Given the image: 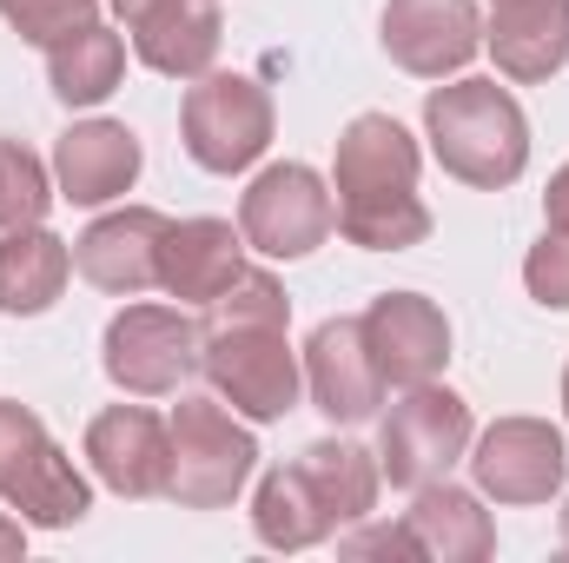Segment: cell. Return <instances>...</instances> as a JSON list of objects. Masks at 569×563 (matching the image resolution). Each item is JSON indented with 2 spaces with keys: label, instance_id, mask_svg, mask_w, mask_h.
I'll return each mask as SVG.
<instances>
[{
  "label": "cell",
  "instance_id": "6da1fadb",
  "mask_svg": "<svg viewBox=\"0 0 569 563\" xmlns=\"http://www.w3.org/2000/svg\"><path fill=\"white\" fill-rule=\"evenodd\" d=\"M425 140L437 166L477 192H503L530 166V120L497 80H450L425 93Z\"/></svg>",
  "mask_w": 569,
  "mask_h": 563
},
{
  "label": "cell",
  "instance_id": "7a4b0ae2",
  "mask_svg": "<svg viewBox=\"0 0 569 563\" xmlns=\"http://www.w3.org/2000/svg\"><path fill=\"white\" fill-rule=\"evenodd\" d=\"M199 372L212 378V398H226L246 424H279L298 405V385H305L291 338L272 318H206Z\"/></svg>",
  "mask_w": 569,
  "mask_h": 563
},
{
  "label": "cell",
  "instance_id": "3957f363",
  "mask_svg": "<svg viewBox=\"0 0 569 563\" xmlns=\"http://www.w3.org/2000/svg\"><path fill=\"white\" fill-rule=\"evenodd\" d=\"M172 477H166V497L179 511H226L252 464H259V444L252 431L226 412V398H179L172 405Z\"/></svg>",
  "mask_w": 569,
  "mask_h": 563
},
{
  "label": "cell",
  "instance_id": "277c9868",
  "mask_svg": "<svg viewBox=\"0 0 569 563\" xmlns=\"http://www.w3.org/2000/svg\"><path fill=\"white\" fill-rule=\"evenodd\" d=\"M0 497L40 531H67L93 511V491L73 471V457L13 398H0Z\"/></svg>",
  "mask_w": 569,
  "mask_h": 563
},
{
  "label": "cell",
  "instance_id": "5b68a950",
  "mask_svg": "<svg viewBox=\"0 0 569 563\" xmlns=\"http://www.w3.org/2000/svg\"><path fill=\"white\" fill-rule=\"evenodd\" d=\"M199 358H206V325L172 305H127L100 338V365L127 398L179 392L199 372Z\"/></svg>",
  "mask_w": 569,
  "mask_h": 563
},
{
  "label": "cell",
  "instance_id": "8992f818",
  "mask_svg": "<svg viewBox=\"0 0 569 563\" xmlns=\"http://www.w3.org/2000/svg\"><path fill=\"white\" fill-rule=\"evenodd\" d=\"M179 134H186L192 166L246 172L272 146V93L252 73H199V87H186Z\"/></svg>",
  "mask_w": 569,
  "mask_h": 563
},
{
  "label": "cell",
  "instance_id": "52a82bcc",
  "mask_svg": "<svg viewBox=\"0 0 569 563\" xmlns=\"http://www.w3.org/2000/svg\"><path fill=\"white\" fill-rule=\"evenodd\" d=\"M463 451H470V405L437 378L411 385L378 424V477H391L398 491L443 477Z\"/></svg>",
  "mask_w": 569,
  "mask_h": 563
},
{
  "label": "cell",
  "instance_id": "ba28073f",
  "mask_svg": "<svg viewBox=\"0 0 569 563\" xmlns=\"http://www.w3.org/2000/svg\"><path fill=\"white\" fill-rule=\"evenodd\" d=\"M331 226H338V206H331L325 179L311 166H298V159L266 166L246 186V199H239V233L266 259H305V253H318L331 239Z\"/></svg>",
  "mask_w": 569,
  "mask_h": 563
},
{
  "label": "cell",
  "instance_id": "9c48e42d",
  "mask_svg": "<svg viewBox=\"0 0 569 563\" xmlns=\"http://www.w3.org/2000/svg\"><path fill=\"white\" fill-rule=\"evenodd\" d=\"M563 431L543 418H497L470 451V477L497 504H550L563 491Z\"/></svg>",
  "mask_w": 569,
  "mask_h": 563
},
{
  "label": "cell",
  "instance_id": "30bf717a",
  "mask_svg": "<svg viewBox=\"0 0 569 563\" xmlns=\"http://www.w3.org/2000/svg\"><path fill=\"white\" fill-rule=\"evenodd\" d=\"M477 47H483L477 0H391L385 7V53L418 80L463 73L477 60Z\"/></svg>",
  "mask_w": 569,
  "mask_h": 563
},
{
  "label": "cell",
  "instance_id": "8fae6325",
  "mask_svg": "<svg viewBox=\"0 0 569 563\" xmlns=\"http://www.w3.org/2000/svg\"><path fill=\"white\" fill-rule=\"evenodd\" d=\"M365 345H371L385 385L411 392V385H430L450 365V318L425 292H378L371 312H365Z\"/></svg>",
  "mask_w": 569,
  "mask_h": 563
},
{
  "label": "cell",
  "instance_id": "7c38bea8",
  "mask_svg": "<svg viewBox=\"0 0 569 563\" xmlns=\"http://www.w3.org/2000/svg\"><path fill=\"white\" fill-rule=\"evenodd\" d=\"M305 392L331 424H365L385 405V372L365 345V318H325L305 345Z\"/></svg>",
  "mask_w": 569,
  "mask_h": 563
},
{
  "label": "cell",
  "instance_id": "4fadbf2b",
  "mask_svg": "<svg viewBox=\"0 0 569 563\" xmlns=\"http://www.w3.org/2000/svg\"><path fill=\"white\" fill-rule=\"evenodd\" d=\"M87 464L120 497H166L172 477V431L146 405H113L87 424Z\"/></svg>",
  "mask_w": 569,
  "mask_h": 563
},
{
  "label": "cell",
  "instance_id": "5bb4252c",
  "mask_svg": "<svg viewBox=\"0 0 569 563\" xmlns=\"http://www.w3.org/2000/svg\"><path fill=\"white\" fill-rule=\"evenodd\" d=\"M159 239H166V213L152 206H120L107 219H93L73 239V266L80 279L113 292V298H140L159 285Z\"/></svg>",
  "mask_w": 569,
  "mask_h": 563
},
{
  "label": "cell",
  "instance_id": "9a60e30c",
  "mask_svg": "<svg viewBox=\"0 0 569 563\" xmlns=\"http://www.w3.org/2000/svg\"><path fill=\"white\" fill-rule=\"evenodd\" d=\"M140 166H146L140 134L120 127V120H80L53 146V179H60V199H73V206L127 199L133 179H140Z\"/></svg>",
  "mask_w": 569,
  "mask_h": 563
},
{
  "label": "cell",
  "instance_id": "2e32d148",
  "mask_svg": "<svg viewBox=\"0 0 569 563\" xmlns=\"http://www.w3.org/2000/svg\"><path fill=\"white\" fill-rule=\"evenodd\" d=\"M418 166H425V152L391 113H358L338 134V159H331L338 206L378 199V192H418Z\"/></svg>",
  "mask_w": 569,
  "mask_h": 563
},
{
  "label": "cell",
  "instance_id": "e0dca14e",
  "mask_svg": "<svg viewBox=\"0 0 569 563\" xmlns=\"http://www.w3.org/2000/svg\"><path fill=\"white\" fill-rule=\"evenodd\" d=\"M246 273V233L232 219H166L159 239V285L186 305H212L226 285Z\"/></svg>",
  "mask_w": 569,
  "mask_h": 563
},
{
  "label": "cell",
  "instance_id": "ac0fdd59",
  "mask_svg": "<svg viewBox=\"0 0 569 563\" xmlns=\"http://www.w3.org/2000/svg\"><path fill=\"white\" fill-rule=\"evenodd\" d=\"M483 47L503 80H550L569 67V0H497Z\"/></svg>",
  "mask_w": 569,
  "mask_h": 563
},
{
  "label": "cell",
  "instance_id": "d6986e66",
  "mask_svg": "<svg viewBox=\"0 0 569 563\" xmlns=\"http://www.w3.org/2000/svg\"><path fill=\"white\" fill-rule=\"evenodd\" d=\"M133 33V53H140L152 73L166 80H199L212 73L219 60V40H226V20L212 0H152L140 20H127Z\"/></svg>",
  "mask_w": 569,
  "mask_h": 563
},
{
  "label": "cell",
  "instance_id": "ffe728a7",
  "mask_svg": "<svg viewBox=\"0 0 569 563\" xmlns=\"http://www.w3.org/2000/svg\"><path fill=\"white\" fill-rule=\"evenodd\" d=\"M405 524H411V537H418V551L425 563H483L497 551V524H490V511L470 497V491H457V484H418V504L405 511Z\"/></svg>",
  "mask_w": 569,
  "mask_h": 563
},
{
  "label": "cell",
  "instance_id": "44dd1931",
  "mask_svg": "<svg viewBox=\"0 0 569 563\" xmlns=\"http://www.w3.org/2000/svg\"><path fill=\"white\" fill-rule=\"evenodd\" d=\"M73 273V246L53 239L47 226H13L0 233V312L7 318H40Z\"/></svg>",
  "mask_w": 569,
  "mask_h": 563
},
{
  "label": "cell",
  "instance_id": "7402d4cb",
  "mask_svg": "<svg viewBox=\"0 0 569 563\" xmlns=\"http://www.w3.org/2000/svg\"><path fill=\"white\" fill-rule=\"evenodd\" d=\"M291 464L305 471V484H311V497L325 504L331 531L371 517V504H378V457H371L365 444H351V437H318V444H305Z\"/></svg>",
  "mask_w": 569,
  "mask_h": 563
},
{
  "label": "cell",
  "instance_id": "603a6c76",
  "mask_svg": "<svg viewBox=\"0 0 569 563\" xmlns=\"http://www.w3.org/2000/svg\"><path fill=\"white\" fill-rule=\"evenodd\" d=\"M120 73H127V40L100 20H87L47 47V80H53V100H67V107H100L120 87Z\"/></svg>",
  "mask_w": 569,
  "mask_h": 563
},
{
  "label": "cell",
  "instance_id": "cb8c5ba5",
  "mask_svg": "<svg viewBox=\"0 0 569 563\" xmlns=\"http://www.w3.org/2000/svg\"><path fill=\"white\" fill-rule=\"evenodd\" d=\"M252 531H259V544H272V551H311V544L331 537V517H325V504L311 497V484H305L298 464H279V471L259 477Z\"/></svg>",
  "mask_w": 569,
  "mask_h": 563
},
{
  "label": "cell",
  "instance_id": "d4e9b609",
  "mask_svg": "<svg viewBox=\"0 0 569 563\" xmlns=\"http://www.w3.org/2000/svg\"><path fill=\"white\" fill-rule=\"evenodd\" d=\"M338 233L365 253H405L430 239V206L418 192H378V199H351L338 206Z\"/></svg>",
  "mask_w": 569,
  "mask_h": 563
},
{
  "label": "cell",
  "instance_id": "484cf974",
  "mask_svg": "<svg viewBox=\"0 0 569 563\" xmlns=\"http://www.w3.org/2000/svg\"><path fill=\"white\" fill-rule=\"evenodd\" d=\"M47 206H53L47 166H40L20 140H0V233H13V226H40Z\"/></svg>",
  "mask_w": 569,
  "mask_h": 563
},
{
  "label": "cell",
  "instance_id": "4316f807",
  "mask_svg": "<svg viewBox=\"0 0 569 563\" xmlns=\"http://www.w3.org/2000/svg\"><path fill=\"white\" fill-rule=\"evenodd\" d=\"M0 20H7L20 40L53 47V40H67L73 27L100 20V0H0Z\"/></svg>",
  "mask_w": 569,
  "mask_h": 563
},
{
  "label": "cell",
  "instance_id": "83f0119b",
  "mask_svg": "<svg viewBox=\"0 0 569 563\" xmlns=\"http://www.w3.org/2000/svg\"><path fill=\"white\" fill-rule=\"evenodd\" d=\"M523 285H530L537 305L569 312V233H543V239L530 246V259H523Z\"/></svg>",
  "mask_w": 569,
  "mask_h": 563
},
{
  "label": "cell",
  "instance_id": "f1b7e54d",
  "mask_svg": "<svg viewBox=\"0 0 569 563\" xmlns=\"http://www.w3.org/2000/svg\"><path fill=\"white\" fill-rule=\"evenodd\" d=\"M338 551H345V557H411V563H425V551H418V537H411L405 517H398V524H365V517H358V531L338 537Z\"/></svg>",
  "mask_w": 569,
  "mask_h": 563
},
{
  "label": "cell",
  "instance_id": "f546056e",
  "mask_svg": "<svg viewBox=\"0 0 569 563\" xmlns=\"http://www.w3.org/2000/svg\"><path fill=\"white\" fill-rule=\"evenodd\" d=\"M543 219H550V233H569V166L550 172V192H543Z\"/></svg>",
  "mask_w": 569,
  "mask_h": 563
},
{
  "label": "cell",
  "instance_id": "4dcf8cb0",
  "mask_svg": "<svg viewBox=\"0 0 569 563\" xmlns=\"http://www.w3.org/2000/svg\"><path fill=\"white\" fill-rule=\"evenodd\" d=\"M20 551H27V537H20V524H13V517L0 511V563H13Z\"/></svg>",
  "mask_w": 569,
  "mask_h": 563
},
{
  "label": "cell",
  "instance_id": "1f68e13d",
  "mask_svg": "<svg viewBox=\"0 0 569 563\" xmlns=\"http://www.w3.org/2000/svg\"><path fill=\"white\" fill-rule=\"evenodd\" d=\"M146 7H152V0H113V13H120V20H140Z\"/></svg>",
  "mask_w": 569,
  "mask_h": 563
},
{
  "label": "cell",
  "instance_id": "d6a6232c",
  "mask_svg": "<svg viewBox=\"0 0 569 563\" xmlns=\"http://www.w3.org/2000/svg\"><path fill=\"white\" fill-rule=\"evenodd\" d=\"M563 412H569V365H563Z\"/></svg>",
  "mask_w": 569,
  "mask_h": 563
},
{
  "label": "cell",
  "instance_id": "836d02e7",
  "mask_svg": "<svg viewBox=\"0 0 569 563\" xmlns=\"http://www.w3.org/2000/svg\"><path fill=\"white\" fill-rule=\"evenodd\" d=\"M563 531H569V504H563Z\"/></svg>",
  "mask_w": 569,
  "mask_h": 563
},
{
  "label": "cell",
  "instance_id": "e575fe53",
  "mask_svg": "<svg viewBox=\"0 0 569 563\" xmlns=\"http://www.w3.org/2000/svg\"><path fill=\"white\" fill-rule=\"evenodd\" d=\"M490 7H497V0H490Z\"/></svg>",
  "mask_w": 569,
  "mask_h": 563
}]
</instances>
